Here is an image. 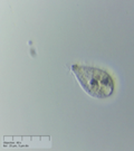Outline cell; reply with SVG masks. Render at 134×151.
<instances>
[{
    "instance_id": "cell-1",
    "label": "cell",
    "mask_w": 134,
    "mask_h": 151,
    "mask_svg": "<svg viewBox=\"0 0 134 151\" xmlns=\"http://www.w3.org/2000/svg\"><path fill=\"white\" fill-rule=\"evenodd\" d=\"M70 68L87 94L96 99L111 96L114 91V81L105 70L80 65H73Z\"/></svg>"
}]
</instances>
